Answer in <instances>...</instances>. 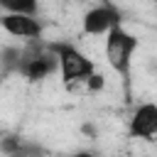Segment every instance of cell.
Wrapping results in <instances>:
<instances>
[{
  "label": "cell",
  "instance_id": "cell-1",
  "mask_svg": "<svg viewBox=\"0 0 157 157\" xmlns=\"http://www.w3.org/2000/svg\"><path fill=\"white\" fill-rule=\"evenodd\" d=\"M39 39H42V37L27 39V44L22 47V54H20L17 74L25 76L29 83H39V81L49 78V76L59 74L56 54L49 49V44H42Z\"/></svg>",
  "mask_w": 157,
  "mask_h": 157
},
{
  "label": "cell",
  "instance_id": "cell-2",
  "mask_svg": "<svg viewBox=\"0 0 157 157\" xmlns=\"http://www.w3.org/2000/svg\"><path fill=\"white\" fill-rule=\"evenodd\" d=\"M49 49L56 54V61H59V76L66 86H74V83H86V78L96 71V64L74 44L69 42H52Z\"/></svg>",
  "mask_w": 157,
  "mask_h": 157
},
{
  "label": "cell",
  "instance_id": "cell-3",
  "mask_svg": "<svg viewBox=\"0 0 157 157\" xmlns=\"http://www.w3.org/2000/svg\"><path fill=\"white\" fill-rule=\"evenodd\" d=\"M140 42L132 32H128L123 25L113 27L108 34H105V59L110 64V69L123 76L128 81L130 76V66H132V54L137 52Z\"/></svg>",
  "mask_w": 157,
  "mask_h": 157
},
{
  "label": "cell",
  "instance_id": "cell-4",
  "mask_svg": "<svg viewBox=\"0 0 157 157\" xmlns=\"http://www.w3.org/2000/svg\"><path fill=\"white\" fill-rule=\"evenodd\" d=\"M123 20H125V12L118 5H113L110 0H103L83 15L81 32L88 34V37H101V34H108L113 27L123 25Z\"/></svg>",
  "mask_w": 157,
  "mask_h": 157
},
{
  "label": "cell",
  "instance_id": "cell-5",
  "mask_svg": "<svg viewBox=\"0 0 157 157\" xmlns=\"http://www.w3.org/2000/svg\"><path fill=\"white\" fill-rule=\"evenodd\" d=\"M0 27L17 39H37L44 34L42 20L37 15H25V12H2Z\"/></svg>",
  "mask_w": 157,
  "mask_h": 157
},
{
  "label": "cell",
  "instance_id": "cell-6",
  "mask_svg": "<svg viewBox=\"0 0 157 157\" xmlns=\"http://www.w3.org/2000/svg\"><path fill=\"white\" fill-rule=\"evenodd\" d=\"M128 132L130 137L152 140L157 135V103H140L130 115Z\"/></svg>",
  "mask_w": 157,
  "mask_h": 157
},
{
  "label": "cell",
  "instance_id": "cell-7",
  "mask_svg": "<svg viewBox=\"0 0 157 157\" xmlns=\"http://www.w3.org/2000/svg\"><path fill=\"white\" fill-rule=\"evenodd\" d=\"M22 47H2L0 49V69L2 74H17Z\"/></svg>",
  "mask_w": 157,
  "mask_h": 157
},
{
  "label": "cell",
  "instance_id": "cell-8",
  "mask_svg": "<svg viewBox=\"0 0 157 157\" xmlns=\"http://www.w3.org/2000/svg\"><path fill=\"white\" fill-rule=\"evenodd\" d=\"M2 12H25V15H37L39 12V0H0Z\"/></svg>",
  "mask_w": 157,
  "mask_h": 157
},
{
  "label": "cell",
  "instance_id": "cell-9",
  "mask_svg": "<svg viewBox=\"0 0 157 157\" xmlns=\"http://www.w3.org/2000/svg\"><path fill=\"white\" fill-rule=\"evenodd\" d=\"M22 145H25V137L10 135V137H2L0 140V152H5V155H20L22 152Z\"/></svg>",
  "mask_w": 157,
  "mask_h": 157
},
{
  "label": "cell",
  "instance_id": "cell-10",
  "mask_svg": "<svg viewBox=\"0 0 157 157\" xmlns=\"http://www.w3.org/2000/svg\"><path fill=\"white\" fill-rule=\"evenodd\" d=\"M86 86H88V91H91V93H96V91H103V86H105V78H103V74L93 71V74L86 78Z\"/></svg>",
  "mask_w": 157,
  "mask_h": 157
},
{
  "label": "cell",
  "instance_id": "cell-11",
  "mask_svg": "<svg viewBox=\"0 0 157 157\" xmlns=\"http://www.w3.org/2000/svg\"><path fill=\"white\" fill-rule=\"evenodd\" d=\"M147 2H157V0H147Z\"/></svg>",
  "mask_w": 157,
  "mask_h": 157
}]
</instances>
